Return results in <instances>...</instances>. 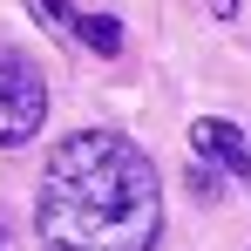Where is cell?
Returning a JSON list of instances; mask_svg holds the SVG:
<instances>
[{
    "mask_svg": "<svg viewBox=\"0 0 251 251\" xmlns=\"http://www.w3.org/2000/svg\"><path fill=\"white\" fill-rule=\"evenodd\" d=\"M245 183H251V170H245Z\"/></svg>",
    "mask_w": 251,
    "mask_h": 251,
    "instance_id": "cell-7",
    "label": "cell"
},
{
    "mask_svg": "<svg viewBox=\"0 0 251 251\" xmlns=\"http://www.w3.org/2000/svg\"><path fill=\"white\" fill-rule=\"evenodd\" d=\"M0 251H7V231H0Z\"/></svg>",
    "mask_w": 251,
    "mask_h": 251,
    "instance_id": "cell-6",
    "label": "cell"
},
{
    "mask_svg": "<svg viewBox=\"0 0 251 251\" xmlns=\"http://www.w3.org/2000/svg\"><path fill=\"white\" fill-rule=\"evenodd\" d=\"M27 14L41 21L48 34H75V27H82V14H75V0H27Z\"/></svg>",
    "mask_w": 251,
    "mask_h": 251,
    "instance_id": "cell-5",
    "label": "cell"
},
{
    "mask_svg": "<svg viewBox=\"0 0 251 251\" xmlns=\"http://www.w3.org/2000/svg\"><path fill=\"white\" fill-rule=\"evenodd\" d=\"M75 34H82V48H88V54H102V61L123 54V21H116V14H82Z\"/></svg>",
    "mask_w": 251,
    "mask_h": 251,
    "instance_id": "cell-4",
    "label": "cell"
},
{
    "mask_svg": "<svg viewBox=\"0 0 251 251\" xmlns=\"http://www.w3.org/2000/svg\"><path fill=\"white\" fill-rule=\"evenodd\" d=\"M41 123H48V75L21 48H0V150L34 143Z\"/></svg>",
    "mask_w": 251,
    "mask_h": 251,
    "instance_id": "cell-2",
    "label": "cell"
},
{
    "mask_svg": "<svg viewBox=\"0 0 251 251\" xmlns=\"http://www.w3.org/2000/svg\"><path fill=\"white\" fill-rule=\"evenodd\" d=\"M34 231L41 251H156L163 176L123 129H75L41 170Z\"/></svg>",
    "mask_w": 251,
    "mask_h": 251,
    "instance_id": "cell-1",
    "label": "cell"
},
{
    "mask_svg": "<svg viewBox=\"0 0 251 251\" xmlns=\"http://www.w3.org/2000/svg\"><path fill=\"white\" fill-rule=\"evenodd\" d=\"M190 150H197L204 163H224L231 176H245V170H251L245 129H238V123H217V116H197V123H190Z\"/></svg>",
    "mask_w": 251,
    "mask_h": 251,
    "instance_id": "cell-3",
    "label": "cell"
}]
</instances>
